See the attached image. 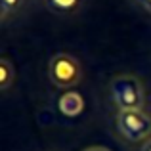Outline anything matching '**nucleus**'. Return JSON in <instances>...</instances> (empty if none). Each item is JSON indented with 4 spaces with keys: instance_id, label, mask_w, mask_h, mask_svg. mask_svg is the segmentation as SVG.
<instances>
[{
    "instance_id": "nucleus-1",
    "label": "nucleus",
    "mask_w": 151,
    "mask_h": 151,
    "mask_svg": "<svg viewBox=\"0 0 151 151\" xmlns=\"http://www.w3.org/2000/svg\"><path fill=\"white\" fill-rule=\"evenodd\" d=\"M111 98L119 111H138L145 103L142 81L134 75H117L109 84Z\"/></svg>"
},
{
    "instance_id": "nucleus-2",
    "label": "nucleus",
    "mask_w": 151,
    "mask_h": 151,
    "mask_svg": "<svg viewBox=\"0 0 151 151\" xmlns=\"http://www.w3.org/2000/svg\"><path fill=\"white\" fill-rule=\"evenodd\" d=\"M48 77L52 84L58 88H73L81 82L82 71L77 58H73L71 54H65V52H59L48 63Z\"/></svg>"
},
{
    "instance_id": "nucleus-3",
    "label": "nucleus",
    "mask_w": 151,
    "mask_h": 151,
    "mask_svg": "<svg viewBox=\"0 0 151 151\" xmlns=\"http://www.w3.org/2000/svg\"><path fill=\"white\" fill-rule=\"evenodd\" d=\"M117 128L126 142H147L151 138V117L138 111H119L117 113Z\"/></svg>"
},
{
    "instance_id": "nucleus-4",
    "label": "nucleus",
    "mask_w": 151,
    "mask_h": 151,
    "mask_svg": "<svg viewBox=\"0 0 151 151\" xmlns=\"http://www.w3.org/2000/svg\"><path fill=\"white\" fill-rule=\"evenodd\" d=\"M58 107H59V111H61V115H65V117H69V119L78 117V115L84 111V98L78 92L71 90V92L61 94V98H59V101H58Z\"/></svg>"
},
{
    "instance_id": "nucleus-5",
    "label": "nucleus",
    "mask_w": 151,
    "mask_h": 151,
    "mask_svg": "<svg viewBox=\"0 0 151 151\" xmlns=\"http://www.w3.org/2000/svg\"><path fill=\"white\" fill-rule=\"evenodd\" d=\"M44 4L58 15H71L81 8L82 0H44Z\"/></svg>"
},
{
    "instance_id": "nucleus-6",
    "label": "nucleus",
    "mask_w": 151,
    "mask_h": 151,
    "mask_svg": "<svg viewBox=\"0 0 151 151\" xmlns=\"http://www.w3.org/2000/svg\"><path fill=\"white\" fill-rule=\"evenodd\" d=\"M15 81V69H14V63L10 61L8 58L0 59V88L6 92Z\"/></svg>"
},
{
    "instance_id": "nucleus-7",
    "label": "nucleus",
    "mask_w": 151,
    "mask_h": 151,
    "mask_svg": "<svg viewBox=\"0 0 151 151\" xmlns=\"http://www.w3.org/2000/svg\"><path fill=\"white\" fill-rule=\"evenodd\" d=\"M25 4V0H0V14H2V21H6L10 15H14L19 8Z\"/></svg>"
},
{
    "instance_id": "nucleus-8",
    "label": "nucleus",
    "mask_w": 151,
    "mask_h": 151,
    "mask_svg": "<svg viewBox=\"0 0 151 151\" xmlns=\"http://www.w3.org/2000/svg\"><path fill=\"white\" fill-rule=\"evenodd\" d=\"M138 4H140L147 14H151V0H138Z\"/></svg>"
},
{
    "instance_id": "nucleus-9",
    "label": "nucleus",
    "mask_w": 151,
    "mask_h": 151,
    "mask_svg": "<svg viewBox=\"0 0 151 151\" xmlns=\"http://www.w3.org/2000/svg\"><path fill=\"white\" fill-rule=\"evenodd\" d=\"M84 151H111L107 147H101V145H92V147H86Z\"/></svg>"
},
{
    "instance_id": "nucleus-10",
    "label": "nucleus",
    "mask_w": 151,
    "mask_h": 151,
    "mask_svg": "<svg viewBox=\"0 0 151 151\" xmlns=\"http://www.w3.org/2000/svg\"><path fill=\"white\" fill-rule=\"evenodd\" d=\"M140 151H151V138H149L147 142H144V145H142Z\"/></svg>"
}]
</instances>
